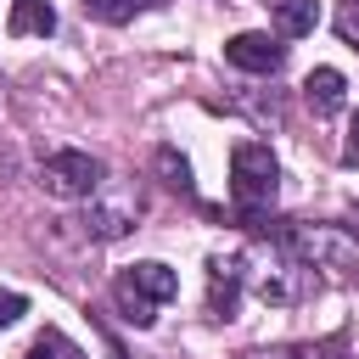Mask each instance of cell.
I'll use <instances>...</instances> for the list:
<instances>
[{
    "instance_id": "obj_1",
    "label": "cell",
    "mask_w": 359,
    "mask_h": 359,
    "mask_svg": "<svg viewBox=\"0 0 359 359\" xmlns=\"http://www.w3.org/2000/svg\"><path fill=\"white\" fill-rule=\"evenodd\" d=\"M241 286H247L258 303L292 309V303H303V297L314 292V269H309L275 230H264V241H258L252 252H241Z\"/></svg>"
},
{
    "instance_id": "obj_2",
    "label": "cell",
    "mask_w": 359,
    "mask_h": 359,
    "mask_svg": "<svg viewBox=\"0 0 359 359\" xmlns=\"http://www.w3.org/2000/svg\"><path fill=\"white\" fill-rule=\"evenodd\" d=\"M258 230H275L309 269H331V275H353L359 269V230L348 224H303V219H264Z\"/></svg>"
},
{
    "instance_id": "obj_3",
    "label": "cell",
    "mask_w": 359,
    "mask_h": 359,
    "mask_svg": "<svg viewBox=\"0 0 359 359\" xmlns=\"http://www.w3.org/2000/svg\"><path fill=\"white\" fill-rule=\"evenodd\" d=\"M275 185H280V163L264 140H241L230 151V196L241 208V224L258 230L264 224V208L275 202Z\"/></svg>"
},
{
    "instance_id": "obj_4",
    "label": "cell",
    "mask_w": 359,
    "mask_h": 359,
    "mask_svg": "<svg viewBox=\"0 0 359 359\" xmlns=\"http://www.w3.org/2000/svg\"><path fill=\"white\" fill-rule=\"evenodd\" d=\"M180 292V275L168 269V264H157V258H146V264H129L118 280H112V303L123 309V320L129 325H151L157 320V303H168Z\"/></svg>"
},
{
    "instance_id": "obj_5",
    "label": "cell",
    "mask_w": 359,
    "mask_h": 359,
    "mask_svg": "<svg viewBox=\"0 0 359 359\" xmlns=\"http://www.w3.org/2000/svg\"><path fill=\"white\" fill-rule=\"evenodd\" d=\"M140 208H146V202H140V191H135V185H107V180H101V185L90 191V208H84V219H79V224H84V236H90V241H118V236H129V230H135Z\"/></svg>"
},
{
    "instance_id": "obj_6",
    "label": "cell",
    "mask_w": 359,
    "mask_h": 359,
    "mask_svg": "<svg viewBox=\"0 0 359 359\" xmlns=\"http://www.w3.org/2000/svg\"><path fill=\"white\" fill-rule=\"evenodd\" d=\"M101 163L90 157V151H79V146H62V151H50L45 163H39V185L50 191V196H62V202H79V196H90L95 185H101Z\"/></svg>"
},
{
    "instance_id": "obj_7",
    "label": "cell",
    "mask_w": 359,
    "mask_h": 359,
    "mask_svg": "<svg viewBox=\"0 0 359 359\" xmlns=\"http://www.w3.org/2000/svg\"><path fill=\"white\" fill-rule=\"evenodd\" d=\"M224 62H230V67H241V73L269 79V73H280L286 45H280V34H236V39L224 45Z\"/></svg>"
},
{
    "instance_id": "obj_8",
    "label": "cell",
    "mask_w": 359,
    "mask_h": 359,
    "mask_svg": "<svg viewBox=\"0 0 359 359\" xmlns=\"http://www.w3.org/2000/svg\"><path fill=\"white\" fill-rule=\"evenodd\" d=\"M241 252L230 258H208V314L213 320H236V303H241Z\"/></svg>"
},
{
    "instance_id": "obj_9",
    "label": "cell",
    "mask_w": 359,
    "mask_h": 359,
    "mask_svg": "<svg viewBox=\"0 0 359 359\" xmlns=\"http://www.w3.org/2000/svg\"><path fill=\"white\" fill-rule=\"evenodd\" d=\"M303 101L325 118V112H337V107L348 101V79H342L337 67H314V73L303 79Z\"/></svg>"
},
{
    "instance_id": "obj_10",
    "label": "cell",
    "mask_w": 359,
    "mask_h": 359,
    "mask_svg": "<svg viewBox=\"0 0 359 359\" xmlns=\"http://www.w3.org/2000/svg\"><path fill=\"white\" fill-rule=\"evenodd\" d=\"M241 359H353L342 337H325V342H280V348H252Z\"/></svg>"
},
{
    "instance_id": "obj_11",
    "label": "cell",
    "mask_w": 359,
    "mask_h": 359,
    "mask_svg": "<svg viewBox=\"0 0 359 359\" xmlns=\"http://www.w3.org/2000/svg\"><path fill=\"white\" fill-rule=\"evenodd\" d=\"M269 11H275V34L280 39H303L320 22V6L314 0H269Z\"/></svg>"
},
{
    "instance_id": "obj_12",
    "label": "cell",
    "mask_w": 359,
    "mask_h": 359,
    "mask_svg": "<svg viewBox=\"0 0 359 359\" xmlns=\"http://www.w3.org/2000/svg\"><path fill=\"white\" fill-rule=\"evenodd\" d=\"M11 34H56V11H50V0H11V22H6Z\"/></svg>"
},
{
    "instance_id": "obj_13",
    "label": "cell",
    "mask_w": 359,
    "mask_h": 359,
    "mask_svg": "<svg viewBox=\"0 0 359 359\" xmlns=\"http://www.w3.org/2000/svg\"><path fill=\"white\" fill-rule=\"evenodd\" d=\"M22 359H84V348L67 337V331H56V325H45L34 342H28V353Z\"/></svg>"
},
{
    "instance_id": "obj_14",
    "label": "cell",
    "mask_w": 359,
    "mask_h": 359,
    "mask_svg": "<svg viewBox=\"0 0 359 359\" xmlns=\"http://www.w3.org/2000/svg\"><path fill=\"white\" fill-rule=\"evenodd\" d=\"M157 174H163V185H168V191L196 196V185H191V163H185L174 146H157Z\"/></svg>"
},
{
    "instance_id": "obj_15",
    "label": "cell",
    "mask_w": 359,
    "mask_h": 359,
    "mask_svg": "<svg viewBox=\"0 0 359 359\" xmlns=\"http://www.w3.org/2000/svg\"><path fill=\"white\" fill-rule=\"evenodd\" d=\"M135 6H157V0H84V11L101 17V22H129Z\"/></svg>"
},
{
    "instance_id": "obj_16",
    "label": "cell",
    "mask_w": 359,
    "mask_h": 359,
    "mask_svg": "<svg viewBox=\"0 0 359 359\" xmlns=\"http://www.w3.org/2000/svg\"><path fill=\"white\" fill-rule=\"evenodd\" d=\"M337 34H342V45L359 50V0H342L337 6Z\"/></svg>"
},
{
    "instance_id": "obj_17",
    "label": "cell",
    "mask_w": 359,
    "mask_h": 359,
    "mask_svg": "<svg viewBox=\"0 0 359 359\" xmlns=\"http://www.w3.org/2000/svg\"><path fill=\"white\" fill-rule=\"evenodd\" d=\"M22 309H28V297H22V292H0V331H6Z\"/></svg>"
},
{
    "instance_id": "obj_18",
    "label": "cell",
    "mask_w": 359,
    "mask_h": 359,
    "mask_svg": "<svg viewBox=\"0 0 359 359\" xmlns=\"http://www.w3.org/2000/svg\"><path fill=\"white\" fill-rule=\"evenodd\" d=\"M348 163H359V118L348 123Z\"/></svg>"
},
{
    "instance_id": "obj_19",
    "label": "cell",
    "mask_w": 359,
    "mask_h": 359,
    "mask_svg": "<svg viewBox=\"0 0 359 359\" xmlns=\"http://www.w3.org/2000/svg\"><path fill=\"white\" fill-rule=\"evenodd\" d=\"M348 230H359V213H353V224H348Z\"/></svg>"
}]
</instances>
